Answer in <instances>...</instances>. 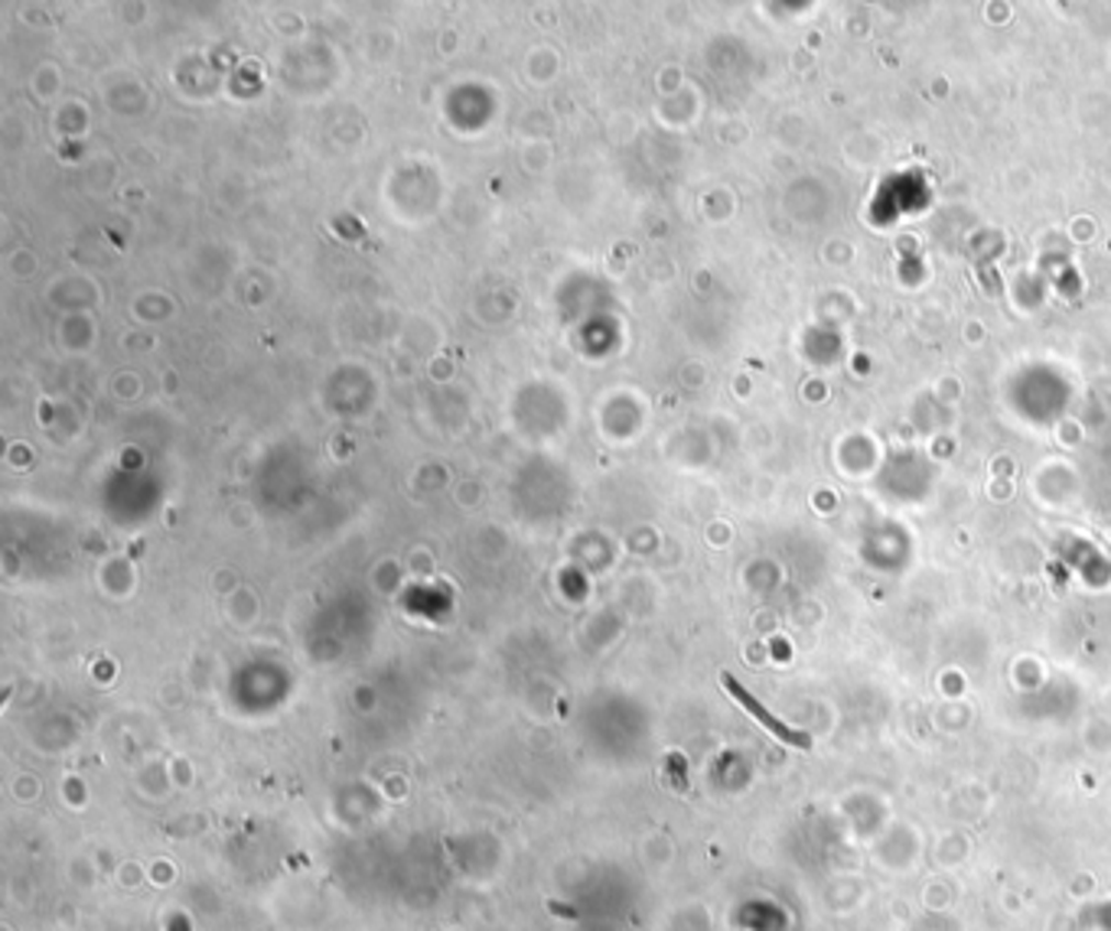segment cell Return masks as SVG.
<instances>
[{"instance_id":"obj_1","label":"cell","mask_w":1111,"mask_h":931,"mask_svg":"<svg viewBox=\"0 0 1111 931\" xmlns=\"http://www.w3.org/2000/svg\"><path fill=\"white\" fill-rule=\"evenodd\" d=\"M724 687H727V691H731V694H734V697L741 700L743 707H746V710H749V714H753V717H756V720H759V724H763V727H766L769 733H776V737H779L782 743L799 745V749H809V745H812V740H809L806 733H799V730L786 727L782 720H776V717H773V714H769V710H766V707H763V704H759V700H756V697H753L749 691H743L741 681H737V677L724 674Z\"/></svg>"}]
</instances>
